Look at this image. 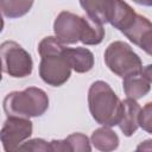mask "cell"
<instances>
[{"instance_id":"16","label":"cell","mask_w":152,"mask_h":152,"mask_svg":"<svg viewBox=\"0 0 152 152\" xmlns=\"http://www.w3.org/2000/svg\"><path fill=\"white\" fill-rule=\"evenodd\" d=\"M104 38V28L102 24L91 20L89 17H84V25L80 42L86 45H97Z\"/></svg>"},{"instance_id":"12","label":"cell","mask_w":152,"mask_h":152,"mask_svg":"<svg viewBox=\"0 0 152 152\" xmlns=\"http://www.w3.org/2000/svg\"><path fill=\"white\" fill-rule=\"evenodd\" d=\"M52 152H89L91 151L90 141L87 135L82 133H72L68 135L64 140H52L50 141Z\"/></svg>"},{"instance_id":"9","label":"cell","mask_w":152,"mask_h":152,"mask_svg":"<svg viewBox=\"0 0 152 152\" xmlns=\"http://www.w3.org/2000/svg\"><path fill=\"white\" fill-rule=\"evenodd\" d=\"M141 107L137 102V100L127 97L122 101V115L119 122V127L124 135L131 137L133 135L139 126V114H140Z\"/></svg>"},{"instance_id":"14","label":"cell","mask_w":152,"mask_h":152,"mask_svg":"<svg viewBox=\"0 0 152 152\" xmlns=\"http://www.w3.org/2000/svg\"><path fill=\"white\" fill-rule=\"evenodd\" d=\"M87 17L100 24H106L109 20L113 0H80Z\"/></svg>"},{"instance_id":"5","label":"cell","mask_w":152,"mask_h":152,"mask_svg":"<svg viewBox=\"0 0 152 152\" xmlns=\"http://www.w3.org/2000/svg\"><path fill=\"white\" fill-rule=\"evenodd\" d=\"M2 71L12 77L23 78L32 72L31 55L13 40H6L0 46Z\"/></svg>"},{"instance_id":"13","label":"cell","mask_w":152,"mask_h":152,"mask_svg":"<svg viewBox=\"0 0 152 152\" xmlns=\"http://www.w3.org/2000/svg\"><path fill=\"white\" fill-rule=\"evenodd\" d=\"M122 87L127 97L138 100L147 95L151 89V82L142 75V72H139L124 77Z\"/></svg>"},{"instance_id":"7","label":"cell","mask_w":152,"mask_h":152,"mask_svg":"<svg viewBox=\"0 0 152 152\" xmlns=\"http://www.w3.org/2000/svg\"><path fill=\"white\" fill-rule=\"evenodd\" d=\"M84 25V17H80L75 13L63 11L61 12L55 23V36L63 44H75L80 42Z\"/></svg>"},{"instance_id":"2","label":"cell","mask_w":152,"mask_h":152,"mask_svg":"<svg viewBox=\"0 0 152 152\" xmlns=\"http://www.w3.org/2000/svg\"><path fill=\"white\" fill-rule=\"evenodd\" d=\"M88 104L93 119L102 126H118L122 115V101L104 81H95L88 91Z\"/></svg>"},{"instance_id":"6","label":"cell","mask_w":152,"mask_h":152,"mask_svg":"<svg viewBox=\"0 0 152 152\" xmlns=\"http://www.w3.org/2000/svg\"><path fill=\"white\" fill-rule=\"evenodd\" d=\"M32 129L33 126L28 118L7 116L0 132L4 150L6 152L18 151L23 141L31 137Z\"/></svg>"},{"instance_id":"8","label":"cell","mask_w":152,"mask_h":152,"mask_svg":"<svg viewBox=\"0 0 152 152\" xmlns=\"http://www.w3.org/2000/svg\"><path fill=\"white\" fill-rule=\"evenodd\" d=\"M122 33L133 44L152 56V23L147 18L137 14L133 23Z\"/></svg>"},{"instance_id":"22","label":"cell","mask_w":152,"mask_h":152,"mask_svg":"<svg viewBox=\"0 0 152 152\" xmlns=\"http://www.w3.org/2000/svg\"><path fill=\"white\" fill-rule=\"evenodd\" d=\"M134 2L139 4V5H144V6H152V0H133Z\"/></svg>"},{"instance_id":"1","label":"cell","mask_w":152,"mask_h":152,"mask_svg":"<svg viewBox=\"0 0 152 152\" xmlns=\"http://www.w3.org/2000/svg\"><path fill=\"white\" fill-rule=\"evenodd\" d=\"M64 50V44L57 37H45L38 44L39 76L49 86L61 87L70 78L71 66Z\"/></svg>"},{"instance_id":"15","label":"cell","mask_w":152,"mask_h":152,"mask_svg":"<svg viewBox=\"0 0 152 152\" xmlns=\"http://www.w3.org/2000/svg\"><path fill=\"white\" fill-rule=\"evenodd\" d=\"M91 144L99 151H103V152L114 151L119 146V137L114 131L110 129V127L103 126L93 132Z\"/></svg>"},{"instance_id":"3","label":"cell","mask_w":152,"mask_h":152,"mask_svg":"<svg viewBox=\"0 0 152 152\" xmlns=\"http://www.w3.org/2000/svg\"><path fill=\"white\" fill-rule=\"evenodd\" d=\"M48 108L49 97L43 89L37 87H28L21 91H12L4 99V110L7 116H42Z\"/></svg>"},{"instance_id":"21","label":"cell","mask_w":152,"mask_h":152,"mask_svg":"<svg viewBox=\"0 0 152 152\" xmlns=\"http://www.w3.org/2000/svg\"><path fill=\"white\" fill-rule=\"evenodd\" d=\"M142 75L152 83V64H148L142 69Z\"/></svg>"},{"instance_id":"19","label":"cell","mask_w":152,"mask_h":152,"mask_svg":"<svg viewBox=\"0 0 152 152\" xmlns=\"http://www.w3.org/2000/svg\"><path fill=\"white\" fill-rule=\"evenodd\" d=\"M139 126L152 134V102H147L139 114Z\"/></svg>"},{"instance_id":"20","label":"cell","mask_w":152,"mask_h":152,"mask_svg":"<svg viewBox=\"0 0 152 152\" xmlns=\"http://www.w3.org/2000/svg\"><path fill=\"white\" fill-rule=\"evenodd\" d=\"M152 151V140H145L137 146V151Z\"/></svg>"},{"instance_id":"10","label":"cell","mask_w":152,"mask_h":152,"mask_svg":"<svg viewBox=\"0 0 152 152\" xmlns=\"http://www.w3.org/2000/svg\"><path fill=\"white\" fill-rule=\"evenodd\" d=\"M135 17L137 13L127 2L124 0H113L108 20L112 26L118 28L120 32H124L132 24Z\"/></svg>"},{"instance_id":"4","label":"cell","mask_w":152,"mask_h":152,"mask_svg":"<svg viewBox=\"0 0 152 152\" xmlns=\"http://www.w3.org/2000/svg\"><path fill=\"white\" fill-rule=\"evenodd\" d=\"M104 63L108 69L119 77L142 72L140 57L125 42H113L104 51Z\"/></svg>"},{"instance_id":"18","label":"cell","mask_w":152,"mask_h":152,"mask_svg":"<svg viewBox=\"0 0 152 152\" xmlns=\"http://www.w3.org/2000/svg\"><path fill=\"white\" fill-rule=\"evenodd\" d=\"M18 151H33V152H38V151H42V152H52L51 150V145L50 142L45 141L44 139H40V138H36V139H31L26 142H23Z\"/></svg>"},{"instance_id":"17","label":"cell","mask_w":152,"mask_h":152,"mask_svg":"<svg viewBox=\"0 0 152 152\" xmlns=\"http://www.w3.org/2000/svg\"><path fill=\"white\" fill-rule=\"evenodd\" d=\"M34 0H0V8L4 17L15 19L28 13Z\"/></svg>"},{"instance_id":"11","label":"cell","mask_w":152,"mask_h":152,"mask_svg":"<svg viewBox=\"0 0 152 152\" xmlns=\"http://www.w3.org/2000/svg\"><path fill=\"white\" fill-rule=\"evenodd\" d=\"M64 53L71 69L78 74L88 72L94 66V55L86 48H65Z\"/></svg>"}]
</instances>
